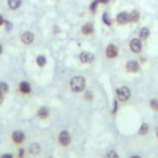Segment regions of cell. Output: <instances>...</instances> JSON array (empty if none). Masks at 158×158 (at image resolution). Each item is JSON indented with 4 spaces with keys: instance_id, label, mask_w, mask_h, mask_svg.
<instances>
[{
    "instance_id": "cell-18",
    "label": "cell",
    "mask_w": 158,
    "mask_h": 158,
    "mask_svg": "<svg viewBox=\"0 0 158 158\" xmlns=\"http://www.w3.org/2000/svg\"><path fill=\"white\" fill-rule=\"evenodd\" d=\"M102 21H104V23L107 25V26H111V23H112L110 16L107 15V12H104V15H102Z\"/></svg>"
},
{
    "instance_id": "cell-29",
    "label": "cell",
    "mask_w": 158,
    "mask_h": 158,
    "mask_svg": "<svg viewBox=\"0 0 158 158\" xmlns=\"http://www.w3.org/2000/svg\"><path fill=\"white\" fill-rule=\"evenodd\" d=\"M98 1H99V2H102V4H106L109 0H98Z\"/></svg>"
},
{
    "instance_id": "cell-24",
    "label": "cell",
    "mask_w": 158,
    "mask_h": 158,
    "mask_svg": "<svg viewBox=\"0 0 158 158\" xmlns=\"http://www.w3.org/2000/svg\"><path fill=\"white\" fill-rule=\"evenodd\" d=\"M99 4V1L98 0H95V1H93V4H91V6H90V10L91 11H95V9H96V5Z\"/></svg>"
},
{
    "instance_id": "cell-10",
    "label": "cell",
    "mask_w": 158,
    "mask_h": 158,
    "mask_svg": "<svg viewBox=\"0 0 158 158\" xmlns=\"http://www.w3.org/2000/svg\"><path fill=\"white\" fill-rule=\"evenodd\" d=\"M116 20H117V23L125 25L126 22H128V14H127L126 11H122V12H120V14L117 15Z\"/></svg>"
},
{
    "instance_id": "cell-34",
    "label": "cell",
    "mask_w": 158,
    "mask_h": 158,
    "mask_svg": "<svg viewBox=\"0 0 158 158\" xmlns=\"http://www.w3.org/2000/svg\"><path fill=\"white\" fill-rule=\"evenodd\" d=\"M0 53H1V46H0Z\"/></svg>"
},
{
    "instance_id": "cell-8",
    "label": "cell",
    "mask_w": 158,
    "mask_h": 158,
    "mask_svg": "<svg viewBox=\"0 0 158 158\" xmlns=\"http://www.w3.org/2000/svg\"><path fill=\"white\" fill-rule=\"evenodd\" d=\"M139 69V65L136 60H130L126 63V70L127 72H131V73H136L137 70Z\"/></svg>"
},
{
    "instance_id": "cell-25",
    "label": "cell",
    "mask_w": 158,
    "mask_h": 158,
    "mask_svg": "<svg viewBox=\"0 0 158 158\" xmlns=\"http://www.w3.org/2000/svg\"><path fill=\"white\" fill-rule=\"evenodd\" d=\"M85 99L86 100H91L93 99V93L91 91H86L85 93Z\"/></svg>"
},
{
    "instance_id": "cell-14",
    "label": "cell",
    "mask_w": 158,
    "mask_h": 158,
    "mask_svg": "<svg viewBox=\"0 0 158 158\" xmlns=\"http://www.w3.org/2000/svg\"><path fill=\"white\" fill-rule=\"evenodd\" d=\"M40 151H41V147H40L38 143H32V144L30 146V153H31V154H38Z\"/></svg>"
},
{
    "instance_id": "cell-16",
    "label": "cell",
    "mask_w": 158,
    "mask_h": 158,
    "mask_svg": "<svg viewBox=\"0 0 158 158\" xmlns=\"http://www.w3.org/2000/svg\"><path fill=\"white\" fill-rule=\"evenodd\" d=\"M148 36H149V30H148L147 27H143V28H141V32H139V37H141L142 40H147V38H148Z\"/></svg>"
},
{
    "instance_id": "cell-5",
    "label": "cell",
    "mask_w": 158,
    "mask_h": 158,
    "mask_svg": "<svg viewBox=\"0 0 158 158\" xmlns=\"http://www.w3.org/2000/svg\"><path fill=\"white\" fill-rule=\"evenodd\" d=\"M79 59L81 63H91L94 60V54L90 52H81L79 56Z\"/></svg>"
},
{
    "instance_id": "cell-28",
    "label": "cell",
    "mask_w": 158,
    "mask_h": 158,
    "mask_svg": "<svg viewBox=\"0 0 158 158\" xmlns=\"http://www.w3.org/2000/svg\"><path fill=\"white\" fill-rule=\"evenodd\" d=\"M116 109H117V101H115V102H114V110H112V114H115V112H116Z\"/></svg>"
},
{
    "instance_id": "cell-26",
    "label": "cell",
    "mask_w": 158,
    "mask_h": 158,
    "mask_svg": "<svg viewBox=\"0 0 158 158\" xmlns=\"http://www.w3.org/2000/svg\"><path fill=\"white\" fill-rule=\"evenodd\" d=\"M23 148H20V151H19V158H22L23 157Z\"/></svg>"
},
{
    "instance_id": "cell-12",
    "label": "cell",
    "mask_w": 158,
    "mask_h": 158,
    "mask_svg": "<svg viewBox=\"0 0 158 158\" xmlns=\"http://www.w3.org/2000/svg\"><path fill=\"white\" fill-rule=\"evenodd\" d=\"M81 32H83V35H91L94 32V26L91 23H85L81 27Z\"/></svg>"
},
{
    "instance_id": "cell-21",
    "label": "cell",
    "mask_w": 158,
    "mask_h": 158,
    "mask_svg": "<svg viewBox=\"0 0 158 158\" xmlns=\"http://www.w3.org/2000/svg\"><path fill=\"white\" fill-rule=\"evenodd\" d=\"M9 91V85L6 83H0V93L1 94H5Z\"/></svg>"
},
{
    "instance_id": "cell-27",
    "label": "cell",
    "mask_w": 158,
    "mask_h": 158,
    "mask_svg": "<svg viewBox=\"0 0 158 158\" xmlns=\"http://www.w3.org/2000/svg\"><path fill=\"white\" fill-rule=\"evenodd\" d=\"M0 158H12V156L10 153H6V154H2Z\"/></svg>"
},
{
    "instance_id": "cell-31",
    "label": "cell",
    "mask_w": 158,
    "mask_h": 158,
    "mask_svg": "<svg viewBox=\"0 0 158 158\" xmlns=\"http://www.w3.org/2000/svg\"><path fill=\"white\" fill-rule=\"evenodd\" d=\"M2 22H4V20H2V17H1V16H0V25H1V23H2Z\"/></svg>"
},
{
    "instance_id": "cell-4",
    "label": "cell",
    "mask_w": 158,
    "mask_h": 158,
    "mask_svg": "<svg viewBox=\"0 0 158 158\" xmlns=\"http://www.w3.org/2000/svg\"><path fill=\"white\" fill-rule=\"evenodd\" d=\"M58 141H59V143L62 146H68L70 143V136H69V133L67 131H62L59 133V136H58Z\"/></svg>"
},
{
    "instance_id": "cell-19",
    "label": "cell",
    "mask_w": 158,
    "mask_h": 158,
    "mask_svg": "<svg viewBox=\"0 0 158 158\" xmlns=\"http://www.w3.org/2000/svg\"><path fill=\"white\" fill-rule=\"evenodd\" d=\"M148 130H149V126H148L147 123H142V126H141V130L138 131V133L143 136V135H146V133L148 132Z\"/></svg>"
},
{
    "instance_id": "cell-20",
    "label": "cell",
    "mask_w": 158,
    "mask_h": 158,
    "mask_svg": "<svg viewBox=\"0 0 158 158\" xmlns=\"http://www.w3.org/2000/svg\"><path fill=\"white\" fill-rule=\"evenodd\" d=\"M37 64H38L40 67H43V65L46 64V57H44V56H38V57H37Z\"/></svg>"
},
{
    "instance_id": "cell-32",
    "label": "cell",
    "mask_w": 158,
    "mask_h": 158,
    "mask_svg": "<svg viewBox=\"0 0 158 158\" xmlns=\"http://www.w3.org/2000/svg\"><path fill=\"white\" fill-rule=\"evenodd\" d=\"M131 158H141V157H139V156H132Z\"/></svg>"
},
{
    "instance_id": "cell-2",
    "label": "cell",
    "mask_w": 158,
    "mask_h": 158,
    "mask_svg": "<svg viewBox=\"0 0 158 158\" xmlns=\"http://www.w3.org/2000/svg\"><path fill=\"white\" fill-rule=\"evenodd\" d=\"M116 94H117V98H118L120 101H126V100H128L130 96H131V91H130V89H128L127 86H121V88H118V89L116 90Z\"/></svg>"
},
{
    "instance_id": "cell-22",
    "label": "cell",
    "mask_w": 158,
    "mask_h": 158,
    "mask_svg": "<svg viewBox=\"0 0 158 158\" xmlns=\"http://www.w3.org/2000/svg\"><path fill=\"white\" fill-rule=\"evenodd\" d=\"M149 104H151V107H152L153 110H158V100H157V99H152Z\"/></svg>"
},
{
    "instance_id": "cell-13",
    "label": "cell",
    "mask_w": 158,
    "mask_h": 158,
    "mask_svg": "<svg viewBox=\"0 0 158 158\" xmlns=\"http://www.w3.org/2000/svg\"><path fill=\"white\" fill-rule=\"evenodd\" d=\"M138 19H139V12L137 10H133L128 14V21L130 22H137Z\"/></svg>"
},
{
    "instance_id": "cell-33",
    "label": "cell",
    "mask_w": 158,
    "mask_h": 158,
    "mask_svg": "<svg viewBox=\"0 0 158 158\" xmlns=\"http://www.w3.org/2000/svg\"><path fill=\"white\" fill-rule=\"evenodd\" d=\"M156 135H157V137H158V127L156 128Z\"/></svg>"
},
{
    "instance_id": "cell-7",
    "label": "cell",
    "mask_w": 158,
    "mask_h": 158,
    "mask_svg": "<svg viewBox=\"0 0 158 158\" xmlns=\"http://www.w3.org/2000/svg\"><path fill=\"white\" fill-rule=\"evenodd\" d=\"M33 38H35V36H33V33L30 32V31L22 33V36H21V41H22L25 44H30V43H32V42H33Z\"/></svg>"
},
{
    "instance_id": "cell-6",
    "label": "cell",
    "mask_w": 158,
    "mask_h": 158,
    "mask_svg": "<svg viewBox=\"0 0 158 158\" xmlns=\"http://www.w3.org/2000/svg\"><path fill=\"white\" fill-rule=\"evenodd\" d=\"M117 53H118V49L115 44H109L106 47V57L107 58H115L117 56Z\"/></svg>"
},
{
    "instance_id": "cell-1",
    "label": "cell",
    "mask_w": 158,
    "mask_h": 158,
    "mask_svg": "<svg viewBox=\"0 0 158 158\" xmlns=\"http://www.w3.org/2000/svg\"><path fill=\"white\" fill-rule=\"evenodd\" d=\"M70 88L74 93H79L85 88V79L83 77H73L70 80Z\"/></svg>"
},
{
    "instance_id": "cell-23",
    "label": "cell",
    "mask_w": 158,
    "mask_h": 158,
    "mask_svg": "<svg viewBox=\"0 0 158 158\" xmlns=\"http://www.w3.org/2000/svg\"><path fill=\"white\" fill-rule=\"evenodd\" d=\"M106 158H118V156L115 151H109L107 154H106Z\"/></svg>"
},
{
    "instance_id": "cell-30",
    "label": "cell",
    "mask_w": 158,
    "mask_h": 158,
    "mask_svg": "<svg viewBox=\"0 0 158 158\" xmlns=\"http://www.w3.org/2000/svg\"><path fill=\"white\" fill-rule=\"evenodd\" d=\"M1 102H2V94L0 93V105H1Z\"/></svg>"
},
{
    "instance_id": "cell-17",
    "label": "cell",
    "mask_w": 158,
    "mask_h": 158,
    "mask_svg": "<svg viewBox=\"0 0 158 158\" xmlns=\"http://www.w3.org/2000/svg\"><path fill=\"white\" fill-rule=\"evenodd\" d=\"M9 6L11 9H17L20 5H21V0H9Z\"/></svg>"
},
{
    "instance_id": "cell-11",
    "label": "cell",
    "mask_w": 158,
    "mask_h": 158,
    "mask_svg": "<svg viewBox=\"0 0 158 158\" xmlns=\"http://www.w3.org/2000/svg\"><path fill=\"white\" fill-rule=\"evenodd\" d=\"M19 88H20V91L23 93V94H28L31 91V85L27 81H21Z\"/></svg>"
},
{
    "instance_id": "cell-15",
    "label": "cell",
    "mask_w": 158,
    "mask_h": 158,
    "mask_svg": "<svg viewBox=\"0 0 158 158\" xmlns=\"http://www.w3.org/2000/svg\"><path fill=\"white\" fill-rule=\"evenodd\" d=\"M48 110L46 109V107H41L40 110H38V112H37V115H38V117L40 118H47L48 117Z\"/></svg>"
},
{
    "instance_id": "cell-9",
    "label": "cell",
    "mask_w": 158,
    "mask_h": 158,
    "mask_svg": "<svg viewBox=\"0 0 158 158\" xmlns=\"http://www.w3.org/2000/svg\"><path fill=\"white\" fill-rule=\"evenodd\" d=\"M11 137H12V141L15 143H21L25 139V135H23L22 131H15V132H12V136Z\"/></svg>"
},
{
    "instance_id": "cell-3",
    "label": "cell",
    "mask_w": 158,
    "mask_h": 158,
    "mask_svg": "<svg viewBox=\"0 0 158 158\" xmlns=\"http://www.w3.org/2000/svg\"><path fill=\"white\" fill-rule=\"evenodd\" d=\"M130 47H131V51L133 53H139L141 49H142V43H141V41L138 38H133L130 42Z\"/></svg>"
}]
</instances>
